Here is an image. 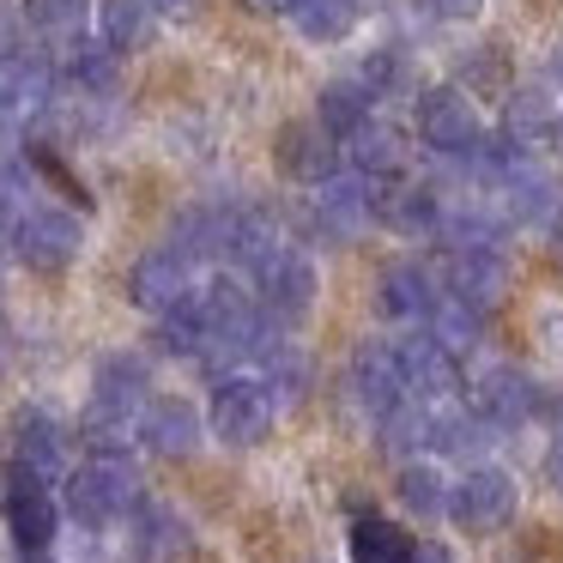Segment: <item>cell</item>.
Returning a JSON list of instances; mask_svg holds the SVG:
<instances>
[{
	"instance_id": "obj_1",
	"label": "cell",
	"mask_w": 563,
	"mask_h": 563,
	"mask_svg": "<svg viewBox=\"0 0 563 563\" xmlns=\"http://www.w3.org/2000/svg\"><path fill=\"white\" fill-rule=\"evenodd\" d=\"M128 509H140V478L122 454H91L74 478H67V515L79 527H110Z\"/></svg>"
},
{
	"instance_id": "obj_2",
	"label": "cell",
	"mask_w": 563,
	"mask_h": 563,
	"mask_svg": "<svg viewBox=\"0 0 563 563\" xmlns=\"http://www.w3.org/2000/svg\"><path fill=\"white\" fill-rule=\"evenodd\" d=\"M273 418H279V406H273V394L255 376H219V388H212V437L224 449H255V442H267Z\"/></svg>"
},
{
	"instance_id": "obj_3",
	"label": "cell",
	"mask_w": 563,
	"mask_h": 563,
	"mask_svg": "<svg viewBox=\"0 0 563 563\" xmlns=\"http://www.w3.org/2000/svg\"><path fill=\"white\" fill-rule=\"evenodd\" d=\"M418 140L442 158H473L485 146V122H478L473 98L461 86H437V91H418Z\"/></svg>"
},
{
	"instance_id": "obj_4",
	"label": "cell",
	"mask_w": 563,
	"mask_h": 563,
	"mask_svg": "<svg viewBox=\"0 0 563 563\" xmlns=\"http://www.w3.org/2000/svg\"><path fill=\"white\" fill-rule=\"evenodd\" d=\"M255 303H261V321L297 328V321L316 309V261H309L303 249H279V255L255 273Z\"/></svg>"
},
{
	"instance_id": "obj_5",
	"label": "cell",
	"mask_w": 563,
	"mask_h": 563,
	"mask_svg": "<svg viewBox=\"0 0 563 563\" xmlns=\"http://www.w3.org/2000/svg\"><path fill=\"white\" fill-rule=\"evenodd\" d=\"M473 412L485 418L490 430H521V424H533L539 412H558V406H551V388H539L527 369L497 364V369H485V376H478Z\"/></svg>"
},
{
	"instance_id": "obj_6",
	"label": "cell",
	"mask_w": 563,
	"mask_h": 563,
	"mask_svg": "<svg viewBox=\"0 0 563 563\" xmlns=\"http://www.w3.org/2000/svg\"><path fill=\"white\" fill-rule=\"evenodd\" d=\"M13 249H19V261H25V267L62 273V267H74L79 249H86V224H79L74 212H62V207H37V212H25V219H19Z\"/></svg>"
},
{
	"instance_id": "obj_7",
	"label": "cell",
	"mask_w": 563,
	"mask_h": 563,
	"mask_svg": "<svg viewBox=\"0 0 563 563\" xmlns=\"http://www.w3.org/2000/svg\"><path fill=\"white\" fill-rule=\"evenodd\" d=\"M449 515L461 533H497L515 515V478L503 466H466V478L449 490Z\"/></svg>"
},
{
	"instance_id": "obj_8",
	"label": "cell",
	"mask_w": 563,
	"mask_h": 563,
	"mask_svg": "<svg viewBox=\"0 0 563 563\" xmlns=\"http://www.w3.org/2000/svg\"><path fill=\"white\" fill-rule=\"evenodd\" d=\"M7 527H13V539H19V551H49V539H55V527H62V509H55V497H49V478H37V473H25V466H7Z\"/></svg>"
},
{
	"instance_id": "obj_9",
	"label": "cell",
	"mask_w": 563,
	"mask_h": 563,
	"mask_svg": "<svg viewBox=\"0 0 563 563\" xmlns=\"http://www.w3.org/2000/svg\"><path fill=\"white\" fill-rule=\"evenodd\" d=\"M394 364H400L406 400H418V406H449L454 388H461V364L430 333H412V340L394 345Z\"/></svg>"
},
{
	"instance_id": "obj_10",
	"label": "cell",
	"mask_w": 563,
	"mask_h": 563,
	"mask_svg": "<svg viewBox=\"0 0 563 563\" xmlns=\"http://www.w3.org/2000/svg\"><path fill=\"white\" fill-rule=\"evenodd\" d=\"M200 412L188 400H176V394H158V400L140 406V442H146L152 454H164V461H188V454L200 449Z\"/></svg>"
},
{
	"instance_id": "obj_11",
	"label": "cell",
	"mask_w": 563,
	"mask_h": 563,
	"mask_svg": "<svg viewBox=\"0 0 563 563\" xmlns=\"http://www.w3.org/2000/svg\"><path fill=\"white\" fill-rule=\"evenodd\" d=\"M231 231H236V207H224V200H200V207H188L183 219H176L170 231V255H183L188 267L195 261H224L231 255Z\"/></svg>"
},
{
	"instance_id": "obj_12",
	"label": "cell",
	"mask_w": 563,
	"mask_h": 563,
	"mask_svg": "<svg viewBox=\"0 0 563 563\" xmlns=\"http://www.w3.org/2000/svg\"><path fill=\"white\" fill-rule=\"evenodd\" d=\"M369 219L400 236H430L442 219V195L430 183H382L369 188Z\"/></svg>"
},
{
	"instance_id": "obj_13",
	"label": "cell",
	"mask_w": 563,
	"mask_h": 563,
	"mask_svg": "<svg viewBox=\"0 0 563 563\" xmlns=\"http://www.w3.org/2000/svg\"><path fill=\"white\" fill-rule=\"evenodd\" d=\"M309 224H316L321 243H357L369 224V188L352 183V176H333V183L316 188V207H309Z\"/></svg>"
},
{
	"instance_id": "obj_14",
	"label": "cell",
	"mask_w": 563,
	"mask_h": 563,
	"mask_svg": "<svg viewBox=\"0 0 563 563\" xmlns=\"http://www.w3.org/2000/svg\"><path fill=\"white\" fill-rule=\"evenodd\" d=\"M152 400V364L140 352H110L91 376V406L115 418H134L140 406Z\"/></svg>"
},
{
	"instance_id": "obj_15",
	"label": "cell",
	"mask_w": 563,
	"mask_h": 563,
	"mask_svg": "<svg viewBox=\"0 0 563 563\" xmlns=\"http://www.w3.org/2000/svg\"><path fill=\"white\" fill-rule=\"evenodd\" d=\"M188 291H195V285H188V261L170 255V249H146V255L134 261V273H128V297H134L146 316H170Z\"/></svg>"
},
{
	"instance_id": "obj_16",
	"label": "cell",
	"mask_w": 563,
	"mask_h": 563,
	"mask_svg": "<svg viewBox=\"0 0 563 563\" xmlns=\"http://www.w3.org/2000/svg\"><path fill=\"white\" fill-rule=\"evenodd\" d=\"M352 400L376 424L394 406H406V382H400V364H394V345H357L352 352Z\"/></svg>"
},
{
	"instance_id": "obj_17",
	"label": "cell",
	"mask_w": 563,
	"mask_h": 563,
	"mask_svg": "<svg viewBox=\"0 0 563 563\" xmlns=\"http://www.w3.org/2000/svg\"><path fill=\"white\" fill-rule=\"evenodd\" d=\"M376 291H382V316L406 321V328L430 321V309H437V297H442L437 291V273L418 267V261H388L382 279H376Z\"/></svg>"
},
{
	"instance_id": "obj_18",
	"label": "cell",
	"mask_w": 563,
	"mask_h": 563,
	"mask_svg": "<svg viewBox=\"0 0 563 563\" xmlns=\"http://www.w3.org/2000/svg\"><path fill=\"white\" fill-rule=\"evenodd\" d=\"M279 170L309 183V188H321L340 176V152H333V140L316 122H285L279 128Z\"/></svg>"
},
{
	"instance_id": "obj_19",
	"label": "cell",
	"mask_w": 563,
	"mask_h": 563,
	"mask_svg": "<svg viewBox=\"0 0 563 563\" xmlns=\"http://www.w3.org/2000/svg\"><path fill=\"white\" fill-rule=\"evenodd\" d=\"M62 454H67V424L62 418H49L43 406H31V412L13 418V461L25 466V473L55 478L62 473Z\"/></svg>"
},
{
	"instance_id": "obj_20",
	"label": "cell",
	"mask_w": 563,
	"mask_h": 563,
	"mask_svg": "<svg viewBox=\"0 0 563 563\" xmlns=\"http://www.w3.org/2000/svg\"><path fill=\"white\" fill-rule=\"evenodd\" d=\"M503 122H509V140H539L563 122V98L545 86V79H521V86L503 91Z\"/></svg>"
},
{
	"instance_id": "obj_21",
	"label": "cell",
	"mask_w": 563,
	"mask_h": 563,
	"mask_svg": "<svg viewBox=\"0 0 563 563\" xmlns=\"http://www.w3.org/2000/svg\"><path fill=\"white\" fill-rule=\"evenodd\" d=\"M503 291H509V261L503 255H449V291L442 297L466 309H490Z\"/></svg>"
},
{
	"instance_id": "obj_22",
	"label": "cell",
	"mask_w": 563,
	"mask_h": 563,
	"mask_svg": "<svg viewBox=\"0 0 563 563\" xmlns=\"http://www.w3.org/2000/svg\"><path fill=\"white\" fill-rule=\"evenodd\" d=\"M279 249H291L285 243V231H279V219H273V207H236V231H231V261L255 279L261 267H267Z\"/></svg>"
},
{
	"instance_id": "obj_23",
	"label": "cell",
	"mask_w": 563,
	"mask_h": 563,
	"mask_svg": "<svg viewBox=\"0 0 563 563\" xmlns=\"http://www.w3.org/2000/svg\"><path fill=\"white\" fill-rule=\"evenodd\" d=\"M134 551L140 563H176L188 551V521L164 503H140L134 509Z\"/></svg>"
},
{
	"instance_id": "obj_24",
	"label": "cell",
	"mask_w": 563,
	"mask_h": 563,
	"mask_svg": "<svg viewBox=\"0 0 563 563\" xmlns=\"http://www.w3.org/2000/svg\"><path fill=\"white\" fill-rule=\"evenodd\" d=\"M352 164L369 183H406V140L382 122H364L352 134Z\"/></svg>"
},
{
	"instance_id": "obj_25",
	"label": "cell",
	"mask_w": 563,
	"mask_h": 563,
	"mask_svg": "<svg viewBox=\"0 0 563 563\" xmlns=\"http://www.w3.org/2000/svg\"><path fill=\"white\" fill-rule=\"evenodd\" d=\"M369 91L357 86V79H328V86H321V98H316V128L328 140H352L357 128L369 122Z\"/></svg>"
},
{
	"instance_id": "obj_26",
	"label": "cell",
	"mask_w": 563,
	"mask_h": 563,
	"mask_svg": "<svg viewBox=\"0 0 563 563\" xmlns=\"http://www.w3.org/2000/svg\"><path fill=\"white\" fill-rule=\"evenodd\" d=\"M357 86H364L369 98H412L418 91V55L406 49V43H382V49H369Z\"/></svg>"
},
{
	"instance_id": "obj_27",
	"label": "cell",
	"mask_w": 563,
	"mask_h": 563,
	"mask_svg": "<svg viewBox=\"0 0 563 563\" xmlns=\"http://www.w3.org/2000/svg\"><path fill=\"white\" fill-rule=\"evenodd\" d=\"M412 558V533L388 515H357L352 521V563H406Z\"/></svg>"
},
{
	"instance_id": "obj_28",
	"label": "cell",
	"mask_w": 563,
	"mask_h": 563,
	"mask_svg": "<svg viewBox=\"0 0 563 563\" xmlns=\"http://www.w3.org/2000/svg\"><path fill=\"white\" fill-rule=\"evenodd\" d=\"M146 31H152V7H146V0H98V43L110 55L140 49Z\"/></svg>"
},
{
	"instance_id": "obj_29",
	"label": "cell",
	"mask_w": 563,
	"mask_h": 563,
	"mask_svg": "<svg viewBox=\"0 0 563 563\" xmlns=\"http://www.w3.org/2000/svg\"><path fill=\"white\" fill-rule=\"evenodd\" d=\"M424 333H430V340H437L449 357H461V352H473V345L485 340V309H466V303H454V297H437Z\"/></svg>"
},
{
	"instance_id": "obj_30",
	"label": "cell",
	"mask_w": 563,
	"mask_h": 563,
	"mask_svg": "<svg viewBox=\"0 0 563 563\" xmlns=\"http://www.w3.org/2000/svg\"><path fill=\"white\" fill-rule=\"evenodd\" d=\"M490 442V424L478 412H466V406H430V449L442 454H478Z\"/></svg>"
},
{
	"instance_id": "obj_31",
	"label": "cell",
	"mask_w": 563,
	"mask_h": 563,
	"mask_svg": "<svg viewBox=\"0 0 563 563\" xmlns=\"http://www.w3.org/2000/svg\"><path fill=\"white\" fill-rule=\"evenodd\" d=\"M291 19L309 43H340V37H352V25H357V0H297Z\"/></svg>"
},
{
	"instance_id": "obj_32",
	"label": "cell",
	"mask_w": 563,
	"mask_h": 563,
	"mask_svg": "<svg viewBox=\"0 0 563 563\" xmlns=\"http://www.w3.org/2000/svg\"><path fill=\"white\" fill-rule=\"evenodd\" d=\"M400 503L418 515V521H437V515H449V485H442V473L430 461H406L400 466Z\"/></svg>"
},
{
	"instance_id": "obj_33",
	"label": "cell",
	"mask_w": 563,
	"mask_h": 563,
	"mask_svg": "<svg viewBox=\"0 0 563 563\" xmlns=\"http://www.w3.org/2000/svg\"><path fill=\"white\" fill-rule=\"evenodd\" d=\"M7 91H13V103L43 110V103L55 98V62L37 55V49H19L13 62H7Z\"/></svg>"
},
{
	"instance_id": "obj_34",
	"label": "cell",
	"mask_w": 563,
	"mask_h": 563,
	"mask_svg": "<svg viewBox=\"0 0 563 563\" xmlns=\"http://www.w3.org/2000/svg\"><path fill=\"white\" fill-rule=\"evenodd\" d=\"M158 345L170 357H200L207 352V321H200V297L188 291L170 316H158Z\"/></svg>"
},
{
	"instance_id": "obj_35",
	"label": "cell",
	"mask_w": 563,
	"mask_h": 563,
	"mask_svg": "<svg viewBox=\"0 0 563 563\" xmlns=\"http://www.w3.org/2000/svg\"><path fill=\"white\" fill-rule=\"evenodd\" d=\"M115 62H122V55H110L103 43H86V37H79L74 55H67V79H74L79 91H98V98H103V91L115 86Z\"/></svg>"
},
{
	"instance_id": "obj_36",
	"label": "cell",
	"mask_w": 563,
	"mask_h": 563,
	"mask_svg": "<svg viewBox=\"0 0 563 563\" xmlns=\"http://www.w3.org/2000/svg\"><path fill=\"white\" fill-rule=\"evenodd\" d=\"M382 442H388L394 454H412V449H430V406H418V400L394 406V412L382 418Z\"/></svg>"
},
{
	"instance_id": "obj_37",
	"label": "cell",
	"mask_w": 563,
	"mask_h": 563,
	"mask_svg": "<svg viewBox=\"0 0 563 563\" xmlns=\"http://www.w3.org/2000/svg\"><path fill=\"white\" fill-rule=\"evenodd\" d=\"M86 13H91V0H31L37 31H43V37H55V43H79Z\"/></svg>"
},
{
	"instance_id": "obj_38",
	"label": "cell",
	"mask_w": 563,
	"mask_h": 563,
	"mask_svg": "<svg viewBox=\"0 0 563 563\" xmlns=\"http://www.w3.org/2000/svg\"><path fill=\"white\" fill-rule=\"evenodd\" d=\"M19 49H25V19H19L13 0H0V67L13 62Z\"/></svg>"
},
{
	"instance_id": "obj_39",
	"label": "cell",
	"mask_w": 563,
	"mask_h": 563,
	"mask_svg": "<svg viewBox=\"0 0 563 563\" xmlns=\"http://www.w3.org/2000/svg\"><path fill=\"white\" fill-rule=\"evenodd\" d=\"M437 7V19H454V25H466V19L485 13V0H430Z\"/></svg>"
},
{
	"instance_id": "obj_40",
	"label": "cell",
	"mask_w": 563,
	"mask_h": 563,
	"mask_svg": "<svg viewBox=\"0 0 563 563\" xmlns=\"http://www.w3.org/2000/svg\"><path fill=\"white\" fill-rule=\"evenodd\" d=\"M243 13H255V19H291V7L297 0H236Z\"/></svg>"
},
{
	"instance_id": "obj_41",
	"label": "cell",
	"mask_w": 563,
	"mask_h": 563,
	"mask_svg": "<svg viewBox=\"0 0 563 563\" xmlns=\"http://www.w3.org/2000/svg\"><path fill=\"white\" fill-rule=\"evenodd\" d=\"M545 478H551V490H563V424H558V437H551V449H545Z\"/></svg>"
},
{
	"instance_id": "obj_42",
	"label": "cell",
	"mask_w": 563,
	"mask_h": 563,
	"mask_svg": "<svg viewBox=\"0 0 563 563\" xmlns=\"http://www.w3.org/2000/svg\"><path fill=\"white\" fill-rule=\"evenodd\" d=\"M19 219H25V212H13V207H7V200H0V249L13 243V231H19Z\"/></svg>"
},
{
	"instance_id": "obj_43",
	"label": "cell",
	"mask_w": 563,
	"mask_h": 563,
	"mask_svg": "<svg viewBox=\"0 0 563 563\" xmlns=\"http://www.w3.org/2000/svg\"><path fill=\"white\" fill-rule=\"evenodd\" d=\"M406 563H454V558L442 545H412V558H406Z\"/></svg>"
},
{
	"instance_id": "obj_44",
	"label": "cell",
	"mask_w": 563,
	"mask_h": 563,
	"mask_svg": "<svg viewBox=\"0 0 563 563\" xmlns=\"http://www.w3.org/2000/svg\"><path fill=\"white\" fill-rule=\"evenodd\" d=\"M146 7H158V13H170V19H183V13H195L200 0H146Z\"/></svg>"
},
{
	"instance_id": "obj_45",
	"label": "cell",
	"mask_w": 563,
	"mask_h": 563,
	"mask_svg": "<svg viewBox=\"0 0 563 563\" xmlns=\"http://www.w3.org/2000/svg\"><path fill=\"white\" fill-rule=\"evenodd\" d=\"M13 115H19V103H13V91L0 86V134H7V128H13Z\"/></svg>"
},
{
	"instance_id": "obj_46",
	"label": "cell",
	"mask_w": 563,
	"mask_h": 563,
	"mask_svg": "<svg viewBox=\"0 0 563 563\" xmlns=\"http://www.w3.org/2000/svg\"><path fill=\"white\" fill-rule=\"evenodd\" d=\"M551 255H558V267H563V212L551 219Z\"/></svg>"
},
{
	"instance_id": "obj_47",
	"label": "cell",
	"mask_w": 563,
	"mask_h": 563,
	"mask_svg": "<svg viewBox=\"0 0 563 563\" xmlns=\"http://www.w3.org/2000/svg\"><path fill=\"white\" fill-rule=\"evenodd\" d=\"M558 79H563V43H558Z\"/></svg>"
}]
</instances>
